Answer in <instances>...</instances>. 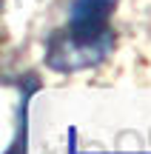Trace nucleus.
I'll list each match as a JSON object with an SVG mask.
<instances>
[{
  "instance_id": "obj_1",
  "label": "nucleus",
  "mask_w": 151,
  "mask_h": 154,
  "mask_svg": "<svg viewBox=\"0 0 151 154\" xmlns=\"http://www.w3.org/2000/svg\"><path fill=\"white\" fill-rule=\"evenodd\" d=\"M111 46H114L111 34L97 40H80L71 37L68 32H60L49 40V66L57 72H77V69L100 63L111 51Z\"/></svg>"
},
{
  "instance_id": "obj_2",
  "label": "nucleus",
  "mask_w": 151,
  "mask_h": 154,
  "mask_svg": "<svg viewBox=\"0 0 151 154\" xmlns=\"http://www.w3.org/2000/svg\"><path fill=\"white\" fill-rule=\"evenodd\" d=\"M114 6H117V0H74L66 32L80 40H97L111 34L108 20L114 14Z\"/></svg>"
},
{
  "instance_id": "obj_3",
  "label": "nucleus",
  "mask_w": 151,
  "mask_h": 154,
  "mask_svg": "<svg viewBox=\"0 0 151 154\" xmlns=\"http://www.w3.org/2000/svg\"><path fill=\"white\" fill-rule=\"evenodd\" d=\"M6 154H26V126H23V131H20V137L14 140V143L9 146V151Z\"/></svg>"
}]
</instances>
